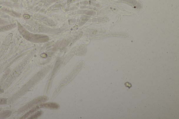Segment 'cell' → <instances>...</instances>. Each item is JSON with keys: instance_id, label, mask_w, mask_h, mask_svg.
<instances>
[{"instance_id": "cell-2", "label": "cell", "mask_w": 179, "mask_h": 119, "mask_svg": "<svg viewBox=\"0 0 179 119\" xmlns=\"http://www.w3.org/2000/svg\"><path fill=\"white\" fill-rule=\"evenodd\" d=\"M39 107L42 108L57 110L60 108V106L58 103L55 102H48L41 103Z\"/></svg>"}, {"instance_id": "cell-3", "label": "cell", "mask_w": 179, "mask_h": 119, "mask_svg": "<svg viewBox=\"0 0 179 119\" xmlns=\"http://www.w3.org/2000/svg\"><path fill=\"white\" fill-rule=\"evenodd\" d=\"M44 113V111L42 110H39L35 113V114L32 117V118H38L41 116H42L43 114Z\"/></svg>"}, {"instance_id": "cell-1", "label": "cell", "mask_w": 179, "mask_h": 119, "mask_svg": "<svg viewBox=\"0 0 179 119\" xmlns=\"http://www.w3.org/2000/svg\"><path fill=\"white\" fill-rule=\"evenodd\" d=\"M83 66L84 63L83 62L80 63L79 64L74 68V70L72 71L71 73L66 76V77L62 80V81H61V82L60 83V84H59V87L56 89V90L55 91V92H56L54 93L53 94H54L56 93H57L55 94V96L57 95L59 93V91H61L62 89L65 86L68 84V83H70V81H71L72 80L76 77V75H77L78 72H79L80 70L82 68Z\"/></svg>"}]
</instances>
